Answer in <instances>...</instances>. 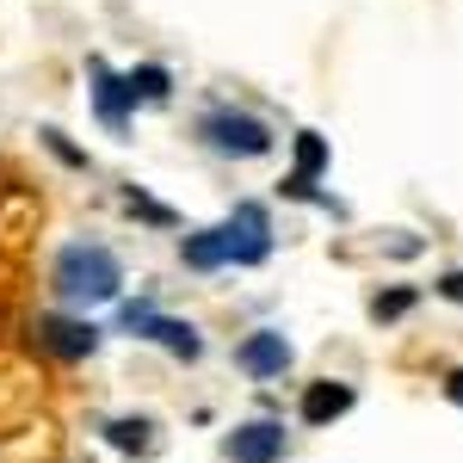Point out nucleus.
I'll use <instances>...</instances> for the list:
<instances>
[{
  "label": "nucleus",
  "mask_w": 463,
  "mask_h": 463,
  "mask_svg": "<svg viewBox=\"0 0 463 463\" xmlns=\"http://www.w3.org/2000/svg\"><path fill=\"white\" fill-rule=\"evenodd\" d=\"M124 327H130V334H143V340H161V346L179 353V358H198V353H204V340H198V327H192V321L155 316L148 303H130V309H124Z\"/></svg>",
  "instance_id": "4"
},
{
  "label": "nucleus",
  "mask_w": 463,
  "mask_h": 463,
  "mask_svg": "<svg viewBox=\"0 0 463 463\" xmlns=\"http://www.w3.org/2000/svg\"><path fill=\"white\" fill-rule=\"evenodd\" d=\"M124 285V266H118V253L99 248V241H74V248L56 253V290L69 297V303H111Z\"/></svg>",
  "instance_id": "2"
},
{
  "label": "nucleus",
  "mask_w": 463,
  "mask_h": 463,
  "mask_svg": "<svg viewBox=\"0 0 463 463\" xmlns=\"http://www.w3.org/2000/svg\"><path fill=\"white\" fill-rule=\"evenodd\" d=\"M235 364H241L248 377H285V364H290V340L279 334V327H260V334H248V340L235 346Z\"/></svg>",
  "instance_id": "6"
},
{
  "label": "nucleus",
  "mask_w": 463,
  "mask_h": 463,
  "mask_svg": "<svg viewBox=\"0 0 463 463\" xmlns=\"http://www.w3.org/2000/svg\"><path fill=\"white\" fill-rule=\"evenodd\" d=\"M130 87H137V99H167V87H174V80H167V69H155V62H148V69H130Z\"/></svg>",
  "instance_id": "12"
},
{
  "label": "nucleus",
  "mask_w": 463,
  "mask_h": 463,
  "mask_svg": "<svg viewBox=\"0 0 463 463\" xmlns=\"http://www.w3.org/2000/svg\"><path fill=\"white\" fill-rule=\"evenodd\" d=\"M353 408V383H334V377H321V383H309L303 390V420L309 427H327V420H340Z\"/></svg>",
  "instance_id": "9"
},
{
  "label": "nucleus",
  "mask_w": 463,
  "mask_h": 463,
  "mask_svg": "<svg viewBox=\"0 0 463 463\" xmlns=\"http://www.w3.org/2000/svg\"><path fill=\"white\" fill-rule=\"evenodd\" d=\"M285 451V427L279 420H248L229 432V463H279Z\"/></svg>",
  "instance_id": "7"
},
{
  "label": "nucleus",
  "mask_w": 463,
  "mask_h": 463,
  "mask_svg": "<svg viewBox=\"0 0 463 463\" xmlns=\"http://www.w3.org/2000/svg\"><path fill=\"white\" fill-rule=\"evenodd\" d=\"M87 80H93V106H99V118H106L111 130H124L130 124V106H137V87H130V74H111L99 56L87 62Z\"/></svg>",
  "instance_id": "5"
},
{
  "label": "nucleus",
  "mask_w": 463,
  "mask_h": 463,
  "mask_svg": "<svg viewBox=\"0 0 463 463\" xmlns=\"http://www.w3.org/2000/svg\"><path fill=\"white\" fill-rule=\"evenodd\" d=\"M321 161H327V143H321L316 130H303V137H297V174L285 179L290 198H316V174H321Z\"/></svg>",
  "instance_id": "10"
},
{
  "label": "nucleus",
  "mask_w": 463,
  "mask_h": 463,
  "mask_svg": "<svg viewBox=\"0 0 463 463\" xmlns=\"http://www.w3.org/2000/svg\"><path fill=\"white\" fill-rule=\"evenodd\" d=\"M445 395H451V402L463 408V371H451V377H445Z\"/></svg>",
  "instance_id": "15"
},
{
  "label": "nucleus",
  "mask_w": 463,
  "mask_h": 463,
  "mask_svg": "<svg viewBox=\"0 0 463 463\" xmlns=\"http://www.w3.org/2000/svg\"><path fill=\"white\" fill-rule=\"evenodd\" d=\"M37 340H43L56 358H87L93 346H99V327H93V321H62V316H50L43 327H37Z\"/></svg>",
  "instance_id": "8"
},
{
  "label": "nucleus",
  "mask_w": 463,
  "mask_h": 463,
  "mask_svg": "<svg viewBox=\"0 0 463 463\" xmlns=\"http://www.w3.org/2000/svg\"><path fill=\"white\" fill-rule=\"evenodd\" d=\"M198 137L222 155H266L272 148V130L248 118V111H204V124H198Z\"/></svg>",
  "instance_id": "3"
},
{
  "label": "nucleus",
  "mask_w": 463,
  "mask_h": 463,
  "mask_svg": "<svg viewBox=\"0 0 463 463\" xmlns=\"http://www.w3.org/2000/svg\"><path fill=\"white\" fill-rule=\"evenodd\" d=\"M439 290H445L451 303H463V272H445V279H439Z\"/></svg>",
  "instance_id": "14"
},
{
  "label": "nucleus",
  "mask_w": 463,
  "mask_h": 463,
  "mask_svg": "<svg viewBox=\"0 0 463 463\" xmlns=\"http://www.w3.org/2000/svg\"><path fill=\"white\" fill-rule=\"evenodd\" d=\"M148 432H155V427H148L143 414H137V420H111L106 439L118 445V451H143V445H148Z\"/></svg>",
  "instance_id": "11"
},
{
  "label": "nucleus",
  "mask_w": 463,
  "mask_h": 463,
  "mask_svg": "<svg viewBox=\"0 0 463 463\" xmlns=\"http://www.w3.org/2000/svg\"><path fill=\"white\" fill-rule=\"evenodd\" d=\"M179 253H185V266H198V272H216V266H260V260L272 253V216H266V204L241 198L216 229L185 235Z\"/></svg>",
  "instance_id": "1"
},
{
  "label": "nucleus",
  "mask_w": 463,
  "mask_h": 463,
  "mask_svg": "<svg viewBox=\"0 0 463 463\" xmlns=\"http://www.w3.org/2000/svg\"><path fill=\"white\" fill-rule=\"evenodd\" d=\"M408 309H414V290H390V297L371 303V316H377V321H395V316H408Z\"/></svg>",
  "instance_id": "13"
}]
</instances>
